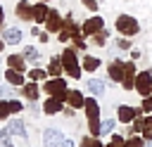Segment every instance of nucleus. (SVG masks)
<instances>
[{
	"label": "nucleus",
	"mask_w": 152,
	"mask_h": 147,
	"mask_svg": "<svg viewBox=\"0 0 152 147\" xmlns=\"http://www.w3.org/2000/svg\"><path fill=\"white\" fill-rule=\"evenodd\" d=\"M83 109H86V116H88V130L97 138V135L102 133V123H100V104L90 97V100H86Z\"/></svg>",
	"instance_id": "nucleus-1"
},
{
	"label": "nucleus",
	"mask_w": 152,
	"mask_h": 147,
	"mask_svg": "<svg viewBox=\"0 0 152 147\" xmlns=\"http://www.w3.org/2000/svg\"><path fill=\"white\" fill-rule=\"evenodd\" d=\"M62 66H64V71L71 76V78H81V64H78V57H76V50H71V47H66L64 52H62Z\"/></svg>",
	"instance_id": "nucleus-2"
},
{
	"label": "nucleus",
	"mask_w": 152,
	"mask_h": 147,
	"mask_svg": "<svg viewBox=\"0 0 152 147\" xmlns=\"http://www.w3.org/2000/svg\"><path fill=\"white\" fill-rule=\"evenodd\" d=\"M43 90H45L48 95L59 97V100H66V95H69V90H66V81H64V78H59V76H52L50 81H45Z\"/></svg>",
	"instance_id": "nucleus-3"
},
{
	"label": "nucleus",
	"mask_w": 152,
	"mask_h": 147,
	"mask_svg": "<svg viewBox=\"0 0 152 147\" xmlns=\"http://www.w3.org/2000/svg\"><path fill=\"white\" fill-rule=\"evenodd\" d=\"M138 21H135V17H128V14H121L119 19H116V31L119 33H124V36H135L138 33Z\"/></svg>",
	"instance_id": "nucleus-4"
},
{
	"label": "nucleus",
	"mask_w": 152,
	"mask_h": 147,
	"mask_svg": "<svg viewBox=\"0 0 152 147\" xmlns=\"http://www.w3.org/2000/svg\"><path fill=\"white\" fill-rule=\"evenodd\" d=\"M135 90L140 92V97L152 95V74L150 71H142V74L135 76Z\"/></svg>",
	"instance_id": "nucleus-5"
},
{
	"label": "nucleus",
	"mask_w": 152,
	"mask_h": 147,
	"mask_svg": "<svg viewBox=\"0 0 152 147\" xmlns=\"http://www.w3.org/2000/svg\"><path fill=\"white\" fill-rule=\"evenodd\" d=\"M62 140H64V135H62V130H57V128H48V130L43 133V145H45V147H59Z\"/></svg>",
	"instance_id": "nucleus-6"
},
{
	"label": "nucleus",
	"mask_w": 152,
	"mask_h": 147,
	"mask_svg": "<svg viewBox=\"0 0 152 147\" xmlns=\"http://www.w3.org/2000/svg\"><path fill=\"white\" fill-rule=\"evenodd\" d=\"M102 28H104V19H102V17H90V19L81 26V31H83L86 36H95V33L102 31Z\"/></svg>",
	"instance_id": "nucleus-7"
},
{
	"label": "nucleus",
	"mask_w": 152,
	"mask_h": 147,
	"mask_svg": "<svg viewBox=\"0 0 152 147\" xmlns=\"http://www.w3.org/2000/svg\"><path fill=\"white\" fill-rule=\"evenodd\" d=\"M138 114H142L140 109H133V107H126V104H121L119 109H116V119L121 121V123H131Z\"/></svg>",
	"instance_id": "nucleus-8"
},
{
	"label": "nucleus",
	"mask_w": 152,
	"mask_h": 147,
	"mask_svg": "<svg viewBox=\"0 0 152 147\" xmlns=\"http://www.w3.org/2000/svg\"><path fill=\"white\" fill-rule=\"evenodd\" d=\"M17 17L19 19H24V21H33V5H28V0H19V5H17Z\"/></svg>",
	"instance_id": "nucleus-9"
},
{
	"label": "nucleus",
	"mask_w": 152,
	"mask_h": 147,
	"mask_svg": "<svg viewBox=\"0 0 152 147\" xmlns=\"http://www.w3.org/2000/svg\"><path fill=\"white\" fill-rule=\"evenodd\" d=\"M62 102H64V100H59V97L50 95V97L45 100V104H43V111H45V114H50V116H52V114H59V111H64V109H62Z\"/></svg>",
	"instance_id": "nucleus-10"
},
{
	"label": "nucleus",
	"mask_w": 152,
	"mask_h": 147,
	"mask_svg": "<svg viewBox=\"0 0 152 147\" xmlns=\"http://www.w3.org/2000/svg\"><path fill=\"white\" fill-rule=\"evenodd\" d=\"M26 126H24V121L21 119H10V123H7V133L12 135V138H26V130H24Z\"/></svg>",
	"instance_id": "nucleus-11"
},
{
	"label": "nucleus",
	"mask_w": 152,
	"mask_h": 147,
	"mask_svg": "<svg viewBox=\"0 0 152 147\" xmlns=\"http://www.w3.org/2000/svg\"><path fill=\"white\" fill-rule=\"evenodd\" d=\"M45 26H48V31H62L64 21H62V17H59L57 9H50V14H48V19H45Z\"/></svg>",
	"instance_id": "nucleus-12"
},
{
	"label": "nucleus",
	"mask_w": 152,
	"mask_h": 147,
	"mask_svg": "<svg viewBox=\"0 0 152 147\" xmlns=\"http://www.w3.org/2000/svg\"><path fill=\"white\" fill-rule=\"evenodd\" d=\"M109 76H112V81H124L126 78V64L124 62H112L109 64Z\"/></svg>",
	"instance_id": "nucleus-13"
},
{
	"label": "nucleus",
	"mask_w": 152,
	"mask_h": 147,
	"mask_svg": "<svg viewBox=\"0 0 152 147\" xmlns=\"http://www.w3.org/2000/svg\"><path fill=\"white\" fill-rule=\"evenodd\" d=\"M2 38H5V43L17 45V43L21 40V31H19L17 26H10V28H5V31H2Z\"/></svg>",
	"instance_id": "nucleus-14"
},
{
	"label": "nucleus",
	"mask_w": 152,
	"mask_h": 147,
	"mask_svg": "<svg viewBox=\"0 0 152 147\" xmlns=\"http://www.w3.org/2000/svg\"><path fill=\"white\" fill-rule=\"evenodd\" d=\"M5 81H7L10 85H24V71L7 69V71H5Z\"/></svg>",
	"instance_id": "nucleus-15"
},
{
	"label": "nucleus",
	"mask_w": 152,
	"mask_h": 147,
	"mask_svg": "<svg viewBox=\"0 0 152 147\" xmlns=\"http://www.w3.org/2000/svg\"><path fill=\"white\" fill-rule=\"evenodd\" d=\"M66 102H69V107H74V109H81V107L86 104V97H83L78 90H69V95H66Z\"/></svg>",
	"instance_id": "nucleus-16"
},
{
	"label": "nucleus",
	"mask_w": 152,
	"mask_h": 147,
	"mask_svg": "<svg viewBox=\"0 0 152 147\" xmlns=\"http://www.w3.org/2000/svg\"><path fill=\"white\" fill-rule=\"evenodd\" d=\"M48 14H50V9H48L45 0H43V2H38V5H33V21H45V19H48Z\"/></svg>",
	"instance_id": "nucleus-17"
},
{
	"label": "nucleus",
	"mask_w": 152,
	"mask_h": 147,
	"mask_svg": "<svg viewBox=\"0 0 152 147\" xmlns=\"http://www.w3.org/2000/svg\"><path fill=\"white\" fill-rule=\"evenodd\" d=\"M7 66H10V69H17V71H24L26 57H21V55H10V57H7Z\"/></svg>",
	"instance_id": "nucleus-18"
},
{
	"label": "nucleus",
	"mask_w": 152,
	"mask_h": 147,
	"mask_svg": "<svg viewBox=\"0 0 152 147\" xmlns=\"http://www.w3.org/2000/svg\"><path fill=\"white\" fill-rule=\"evenodd\" d=\"M24 95L31 100V102H36L38 100V81H28V83H24Z\"/></svg>",
	"instance_id": "nucleus-19"
},
{
	"label": "nucleus",
	"mask_w": 152,
	"mask_h": 147,
	"mask_svg": "<svg viewBox=\"0 0 152 147\" xmlns=\"http://www.w3.org/2000/svg\"><path fill=\"white\" fill-rule=\"evenodd\" d=\"M62 69H64V66H62V59L52 57V59L48 62V74H50V76H59V74H62Z\"/></svg>",
	"instance_id": "nucleus-20"
},
{
	"label": "nucleus",
	"mask_w": 152,
	"mask_h": 147,
	"mask_svg": "<svg viewBox=\"0 0 152 147\" xmlns=\"http://www.w3.org/2000/svg\"><path fill=\"white\" fill-rule=\"evenodd\" d=\"M86 85H88V90H90L93 95H102V92H104V81H97V78H90V81H88Z\"/></svg>",
	"instance_id": "nucleus-21"
},
{
	"label": "nucleus",
	"mask_w": 152,
	"mask_h": 147,
	"mask_svg": "<svg viewBox=\"0 0 152 147\" xmlns=\"http://www.w3.org/2000/svg\"><path fill=\"white\" fill-rule=\"evenodd\" d=\"M81 66H83L86 71H95V69L100 66V59H97V57H90V55H86V57H83V62H81Z\"/></svg>",
	"instance_id": "nucleus-22"
},
{
	"label": "nucleus",
	"mask_w": 152,
	"mask_h": 147,
	"mask_svg": "<svg viewBox=\"0 0 152 147\" xmlns=\"http://www.w3.org/2000/svg\"><path fill=\"white\" fill-rule=\"evenodd\" d=\"M24 57H26V62H33V64H38V59H40V52H38L36 47H24Z\"/></svg>",
	"instance_id": "nucleus-23"
},
{
	"label": "nucleus",
	"mask_w": 152,
	"mask_h": 147,
	"mask_svg": "<svg viewBox=\"0 0 152 147\" xmlns=\"http://www.w3.org/2000/svg\"><path fill=\"white\" fill-rule=\"evenodd\" d=\"M140 135H142L145 140H152V116H147V119L142 121V130H140Z\"/></svg>",
	"instance_id": "nucleus-24"
},
{
	"label": "nucleus",
	"mask_w": 152,
	"mask_h": 147,
	"mask_svg": "<svg viewBox=\"0 0 152 147\" xmlns=\"http://www.w3.org/2000/svg\"><path fill=\"white\" fill-rule=\"evenodd\" d=\"M28 78H31V81H43V78H48V71H43V69L36 66V69L28 71Z\"/></svg>",
	"instance_id": "nucleus-25"
},
{
	"label": "nucleus",
	"mask_w": 152,
	"mask_h": 147,
	"mask_svg": "<svg viewBox=\"0 0 152 147\" xmlns=\"http://www.w3.org/2000/svg\"><path fill=\"white\" fill-rule=\"evenodd\" d=\"M10 114H12V109H10V102L0 100V121H2V119H7Z\"/></svg>",
	"instance_id": "nucleus-26"
},
{
	"label": "nucleus",
	"mask_w": 152,
	"mask_h": 147,
	"mask_svg": "<svg viewBox=\"0 0 152 147\" xmlns=\"http://www.w3.org/2000/svg\"><path fill=\"white\" fill-rule=\"evenodd\" d=\"M107 36H109V33H107L104 28H102V31H97V33H95V38H93V40H95V45H104V43H107Z\"/></svg>",
	"instance_id": "nucleus-27"
},
{
	"label": "nucleus",
	"mask_w": 152,
	"mask_h": 147,
	"mask_svg": "<svg viewBox=\"0 0 152 147\" xmlns=\"http://www.w3.org/2000/svg\"><path fill=\"white\" fill-rule=\"evenodd\" d=\"M81 147H102V145H100L97 138L93 135V138H83V140H81Z\"/></svg>",
	"instance_id": "nucleus-28"
},
{
	"label": "nucleus",
	"mask_w": 152,
	"mask_h": 147,
	"mask_svg": "<svg viewBox=\"0 0 152 147\" xmlns=\"http://www.w3.org/2000/svg\"><path fill=\"white\" fill-rule=\"evenodd\" d=\"M107 147H128V142H124L121 135H112V142H109Z\"/></svg>",
	"instance_id": "nucleus-29"
},
{
	"label": "nucleus",
	"mask_w": 152,
	"mask_h": 147,
	"mask_svg": "<svg viewBox=\"0 0 152 147\" xmlns=\"http://www.w3.org/2000/svg\"><path fill=\"white\" fill-rule=\"evenodd\" d=\"M114 123H116L114 119H104L102 121V133H112L114 130Z\"/></svg>",
	"instance_id": "nucleus-30"
},
{
	"label": "nucleus",
	"mask_w": 152,
	"mask_h": 147,
	"mask_svg": "<svg viewBox=\"0 0 152 147\" xmlns=\"http://www.w3.org/2000/svg\"><path fill=\"white\" fill-rule=\"evenodd\" d=\"M126 142H128V147H142V138H138V135H133V138H128Z\"/></svg>",
	"instance_id": "nucleus-31"
},
{
	"label": "nucleus",
	"mask_w": 152,
	"mask_h": 147,
	"mask_svg": "<svg viewBox=\"0 0 152 147\" xmlns=\"http://www.w3.org/2000/svg\"><path fill=\"white\" fill-rule=\"evenodd\" d=\"M81 2H83V7H86V9L97 12V0H81Z\"/></svg>",
	"instance_id": "nucleus-32"
},
{
	"label": "nucleus",
	"mask_w": 152,
	"mask_h": 147,
	"mask_svg": "<svg viewBox=\"0 0 152 147\" xmlns=\"http://www.w3.org/2000/svg\"><path fill=\"white\" fill-rule=\"evenodd\" d=\"M7 102H10V109H12V111H21V109H24V104H21L19 100H7Z\"/></svg>",
	"instance_id": "nucleus-33"
},
{
	"label": "nucleus",
	"mask_w": 152,
	"mask_h": 147,
	"mask_svg": "<svg viewBox=\"0 0 152 147\" xmlns=\"http://www.w3.org/2000/svg\"><path fill=\"white\" fill-rule=\"evenodd\" d=\"M142 109H145V111H152V97H150V95L142 97Z\"/></svg>",
	"instance_id": "nucleus-34"
},
{
	"label": "nucleus",
	"mask_w": 152,
	"mask_h": 147,
	"mask_svg": "<svg viewBox=\"0 0 152 147\" xmlns=\"http://www.w3.org/2000/svg\"><path fill=\"white\" fill-rule=\"evenodd\" d=\"M10 138H12V135H7V138H5V140H2V142H0V147H14V145H12V140H10Z\"/></svg>",
	"instance_id": "nucleus-35"
},
{
	"label": "nucleus",
	"mask_w": 152,
	"mask_h": 147,
	"mask_svg": "<svg viewBox=\"0 0 152 147\" xmlns=\"http://www.w3.org/2000/svg\"><path fill=\"white\" fill-rule=\"evenodd\" d=\"M59 147H76V145H74V140H66V138H64V140H62V145H59Z\"/></svg>",
	"instance_id": "nucleus-36"
},
{
	"label": "nucleus",
	"mask_w": 152,
	"mask_h": 147,
	"mask_svg": "<svg viewBox=\"0 0 152 147\" xmlns=\"http://www.w3.org/2000/svg\"><path fill=\"white\" fill-rule=\"evenodd\" d=\"M5 95H12V92H10V88H5V85H0V100H2Z\"/></svg>",
	"instance_id": "nucleus-37"
},
{
	"label": "nucleus",
	"mask_w": 152,
	"mask_h": 147,
	"mask_svg": "<svg viewBox=\"0 0 152 147\" xmlns=\"http://www.w3.org/2000/svg\"><path fill=\"white\" fill-rule=\"evenodd\" d=\"M128 45H131V43H128L126 38H121V40H119V47H128Z\"/></svg>",
	"instance_id": "nucleus-38"
},
{
	"label": "nucleus",
	"mask_w": 152,
	"mask_h": 147,
	"mask_svg": "<svg viewBox=\"0 0 152 147\" xmlns=\"http://www.w3.org/2000/svg\"><path fill=\"white\" fill-rule=\"evenodd\" d=\"M7 135H10V133H7V128H5V130H2V128H0V142H2V140H5V138H7Z\"/></svg>",
	"instance_id": "nucleus-39"
},
{
	"label": "nucleus",
	"mask_w": 152,
	"mask_h": 147,
	"mask_svg": "<svg viewBox=\"0 0 152 147\" xmlns=\"http://www.w3.org/2000/svg\"><path fill=\"white\" fill-rule=\"evenodd\" d=\"M2 19H5V9L0 7V26H2Z\"/></svg>",
	"instance_id": "nucleus-40"
},
{
	"label": "nucleus",
	"mask_w": 152,
	"mask_h": 147,
	"mask_svg": "<svg viewBox=\"0 0 152 147\" xmlns=\"http://www.w3.org/2000/svg\"><path fill=\"white\" fill-rule=\"evenodd\" d=\"M2 47H5V38H0V52H2Z\"/></svg>",
	"instance_id": "nucleus-41"
},
{
	"label": "nucleus",
	"mask_w": 152,
	"mask_h": 147,
	"mask_svg": "<svg viewBox=\"0 0 152 147\" xmlns=\"http://www.w3.org/2000/svg\"><path fill=\"white\" fill-rule=\"evenodd\" d=\"M147 147H152V142H150V145H147Z\"/></svg>",
	"instance_id": "nucleus-42"
},
{
	"label": "nucleus",
	"mask_w": 152,
	"mask_h": 147,
	"mask_svg": "<svg viewBox=\"0 0 152 147\" xmlns=\"http://www.w3.org/2000/svg\"><path fill=\"white\" fill-rule=\"evenodd\" d=\"M45 2H48V0H45Z\"/></svg>",
	"instance_id": "nucleus-43"
}]
</instances>
